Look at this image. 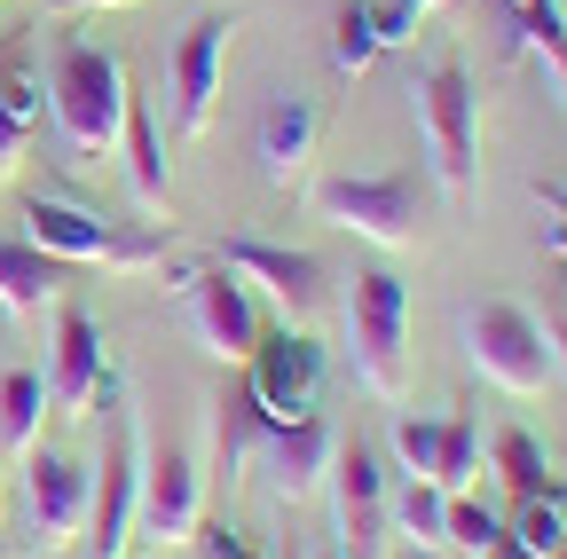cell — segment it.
<instances>
[{"label": "cell", "mask_w": 567, "mask_h": 559, "mask_svg": "<svg viewBox=\"0 0 567 559\" xmlns=\"http://www.w3.org/2000/svg\"><path fill=\"white\" fill-rule=\"evenodd\" d=\"M126 63L95 40H55L48 48V126L71 158H103L126 126Z\"/></svg>", "instance_id": "cell-1"}, {"label": "cell", "mask_w": 567, "mask_h": 559, "mask_svg": "<svg viewBox=\"0 0 567 559\" xmlns=\"http://www.w3.org/2000/svg\"><path fill=\"white\" fill-rule=\"evenodd\" d=\"M410 111H417V134H425V174L442 182V197H473V174H481V95H473V72L457 55L425 63V80L410 87Z\"/></svg>", "instance_id": "cell-2"}, {"label": "cell", "mask_w": 567, "mask_h": 559, "mask_svg": "<svg viewBox=\"0 0 567 559\" xmlns=\"http://www.w3.org/2000/svg\"><path fill=\"white\" fill-rule=\"evenodd\" d=\"M24 237L63 260V268H166L174 252V229H118L103 214H87V205H63V197H32L24 205Z\"/></svg>", "instance_id": "cell-3"}, {"label": "cell", "mask_w": 567, "mask_h": 559, "mask_svg": "<svg viewBox=\"0 0 567 559\" xmlns=\"http://www.w3.org/2000/svg\"><path fill=\"white\" fill-rule=\"evenodd\" d=\"M347 363L379 402H402L410 386V284L394 268H363L347 292Z\"/></svg>", "instance_id": "cell-4"}, {"label": "cell", "mask_w": 567, "mask_h": 559, "mask_svg": "<svg viewBox=\"0 0 567 559\" xmlns=\"http://www.w3.org/2000/svg\"><path fill=\"white\" fill-rule=\"evenodd\" d=\"M316 214L347 237H363L379 252H410L417 245V174L394 166V174H331L308 189Z\"/></svg>", "instance_id": "cell-5"}, {"label": "cell", "mask_w": 567, "mask_h": 559, "mask_svg": "<svg viewBox=\"0 0 567 559\" xmlns=\"http://www.w3.org/2000/svg\"><path fill=\"white\" fill-rule=\"evenodd\" d=\"M465 355H473V371L488 386H505V394H544V379H551L544 323L520 300H473L465 308Z\"/></svg>", "instance_id": "cell-6"}, {"label": "cell", "mask_w": 567, "mask_h": 559, "mask_svg": "<svg viewBox=\"0 0 567 559\" xmlns=\"http://www.w3.org/2000/svg\"><path fill=\"white\" fill-rule=\"evenodd\" d=\"M174 292H182V315H189V331H197V346L213 363H245L252 355L260 308H252L237 268H221V260H174Z\"/></svg>", "instance_id": "cell-7"}, {"label": "cell", "mask_w": 567, "mask_h": 559, "mask_svg": "<svg viewBox=\"0 0 567 559\" xmlns=\"http://www.w3.org/2000/svg\"><path fill=\"white\" fill-rule=\"evenodd\" d=\"M245 386L252 402L276 417V426H292V417H316L323 410V346L300 331V323H276L252 339L245 355Z\"/></svg>", "instance_id": "cell-8"}, {"label": "cell", "mask_w": 567, "mask_h": 559, "mask_svg": "<svg viewBox=\"0 0 567 559\" xmlns=\"http://www.w3.org/2000/svg\"><path fill=\"white\" fill-rule=\"evenodd\" d=\"M134 505H142V417H134L126 394H118V402H111V457H103V480H87V544H95V559H126Z\"/></svg>", "instance_id": "cell-9"}, {"label": "cell", "mask_w": 567, "mask_h": 559, "mask_svg": "<svg viewBox=\"0 0 567 559\" xmlns=\"http://www.w3.org/2000/svg\"><path fill=\"white\" fill-rule=\"evenodd\" d=\"M386 488H394V473L379 465V449L371 442H339V457H331V497H339V559H386V544H394V520H386Z\"/></svg>", "instance_id": "cell-10"}, {"label": "cell", "mask_w": 567, "mask_h": 559, "mask_svg": "<svg viewBox=\"0 0 567 559\" xmlns=\"http://www.w3.org/2000/svg\"><path fill=\"white\" fill-rule=\"evenodd\" d=\"M221 268L245 276V292H268V308L284 323H316L323 315V260L316 252H292V245H268V237H221V252H213Z\"/></svg>", "instance_id": "cell-11"}, {"label": "cell", "mask_w": 567, "mask_h": 559, "mask_svg": "<svg viewBox=\"0 0 567 559\" xmlns=\"http://www.w3.org/2000/svg\"><path fill=\"white\" fill-rule=\"evenodd\" d=\"M55 355H48V410H63V417H80V410H111L118 402V371H111V355H103V323L87 315V308H71V300H55Z\"/></svg>", "instance_id": "cell-12"}, {"label": "cell", "mask_w": 567, "mask_h": 559, "mask_svg": "<svg viewBox=\"0 0 567 559\" xmlns=\"http://www.w3.org/2000/svg\"><path fill=\"white\" fill-rule=\"evenodd\" d=\"M229 48H237V17H221V9H205V17L174 40V134H182V143H205L213 111H221Z\"/></svg>", "instance_id": "cell-13"}, {"label": "cell", "mask_w": 567, "mask_h": 559, "mask_svg": "<svg viewBox=\"0 0 567 559\" xmlns=\"http://www.w3.org/2000/svg\"><path fill=\"white\" fill-rule=\"evenodd\" d=\"M87 465L71 449H24V513L40 551H71V536H87Z\"/></svg>", "instance_id": "cell-14"}, {"label": "cell", "mask_w": 567, "mask_h": 559, "mask_svg": "<svg viewBox=\"0 0 567 559\" xmlns=\"http://www.w3.org/2000/svg\"><path fill=\"white\" fill-rule=\"evenodd\" d=\"M48 118V72H40V48L24 24H0V189L17 182L24 143Z\"/></svg>", "instance_id": "cell-15"}, {"label": "cell", "mask_w": 567, "mask_h": 559, "mask_svg": "<svg viewBox=\"0 0 567 559\" xmlns=\"http://www.w3.org/2000/svg\"><path fill=\"white\" fill-rule=\"evenodd\" d=\"M205 520V473L189 449H142V505L134 528L151 544H189Z\"/></svg>", "instance_id": "cell-16"}, {"label": "cell", "mask_w": 567, "mask_h": 559, "mask_svg": "<svg viewBox=\"0 0 567 559\" xmlns=\"http://www.w3.org/2000/svg\"><path fill=\"white\" fill-rule=\"evenodd\" d=\"M331 457H339V442H331V426H323V410H316V417H292V426H268L260 449H252V465H260L268 488H276V505L316 497V488L331 480Z\"/></svg>", "instance_id": "cell-17"}, {"label": "cell", "mask_w": 567, "mask_h": 559, "mask_svg": "<svg viewBox=\"0 0 567 559\" xmlns=\"http://www.w3.org/2000/svg\"><path fill=\"white\" fill-rule=\"evenodd\" d=\"M316 143H323V103L316 95H268L260 103V126H252V151H260V174L276 189H292L308 166H316Z\"/></svg>", "instance_id": "cell-18"}, {"label": "cell", "mask_w": 567, "mask_h": 559, "mask_svg": "<svg viewBox=\"0 0 567 559\" xmlns=\"http://www.w3.org/2000/svg\"><path fill=\"white\" fill-rule=\"evenodd\" d=\"M496 32H505L513 55H536L544 87L567 103V9L559 0H496Z\"/></svg>", "instance_id": "cell-19"}, {"label": "cell", "mask_w": 567, "mask_h": 559, "mask_svg": "<svg viewBox=\"0 0 567 559\" xmlns=\"http://www.w3.org/2000/svg\"><path fill=\"white\" fill-rule=\"evenodd\" d=\"M118 151H126V189L151 221H174V182H166V143H158V118L142 95H126V126H118Z\"/></svg>", "instance_id": "cell-20"}, {"label": "cell", "mask_w": 567, "mask_h": 559, "mask_svg": "<svg viewBox=\"0 0 567 559\" xmlns=\"http://www.w3.org/2000/svg\"><path fill=\"white\" fill-rule=\"evenodd\" d=\"M63 260H48L32 237H0V308L9 315H40L63 300Z\"/></svg>", "instance_id": "cell-21"}, {"label": "cell", "mask_w": 567, "mask_h": 559, "mask_svg": "<svg viewBox=\"0 0 567 559\" xmlns=\"http://www.w3.org/2000/svg\"><path fill=\"white\" fill-rule=\"evenodd\" d=\"M386 520H394V536H410L417 551H442L450 488H442V480H425V473H402V480L386 488Z\"/></svg>", "instance_id": "cell-22"}, {"label": "cell", "mask_w": 567, "mask_h": 559, "mask_svg": "<svg viewBox=\"0 0 567 559\" xmlns=\"http://www.w3.org/2000/svg\"><path fill=\"white\" fill-rule=\"evenodd\" d=\"M213 410H221V417H213V449H221V480H237L245 465H252V449H260V434L276 426V417L252 402V386L237 379L221 402H213Z\"/></svg>", "instance_id": "cell-23"}, {"label": "cell", "mask_w": 567, "mask_h": 559, "mask_svg": "<svg viewBox=\"0 0 567 559\" xmlns=\"http://www.w3.org/2000/svg\"><path fill=\"white\" fill-rule=\"evenodd\" d=\"M48 417V379L40 371H0V449H32Z\"/></svg>", "instance_id": "cell-24"}, {"label": "cell", "mask_w": 567, "mask_h": 559, "mask_svg": "<svg viewBox=\"0 0 567 559\" xmlns=\"http://www.w3.org/2000/svg\"><path fill=\"white\" fill-rule=\"evenodd\" d=\"M505 544H513L520 559H567V505H559V497H520Z\"/></svg>", "instance_id": "cell-25"}, {"label": "cell", "mask_w": 567, "mask_h": 559, "mask_svg": "<svg viewBox=\"0 0 567 559\" xmlns=\"http://www.w3.org/2000/svg\"><path fill=\"white\" fill-rule=\"evenodd\" d=\"M496 473H505L513 497H559V505H567V480H551L536 434H520V426H513V434H496Z\"/></svg>", "instance_id": "cell-26"}, {"label": "cell", "mask_w": 567, "mask_h": 559, "mask_svg": "<svg viewBox=\"0 0 567 559\" xmlns=\"http://www.w3.org/2000/svg\"><path fill=\"white\" fill-rule=\"evenodd\" d=\"M473 473H481V426H473V410H450L442 417V465H434V480L450 488V497H465Z\"/></svg>", "instance_id": "cell-27"}, {"label": "cell", "mask_w": 567, "mask_h": 559, "mask_svg": "<svg viewBox=\"0 0 567 559\" xmlns=\"http://www.w3.org/2000/svg\"><path fill=\"white\" fill-rule=\"evenodd\" d=\"M379 63V32H371V17H363V0H347V9L331 17V72L339 80H363Z\"/></svg>", "instance_id": "cell-28"}, {"label": "cell", "mask_w": 567, "mask_h": 559, "mask_svg": "<svg viewBox=\"0 0 567 559\" xmlns=\"http://www.w3.org/2000/svg\"><path fill=\"white\" fill-rule=\"evenodd\" d=\"M496 544H505V520H496L488 505H473V497H450V520H442V551L488 559Z\"/></svg>", "instance_id": "cell-29"}, {"label": "cell", "mask_w": 567, "mask_h": 559, "mask_svg": "<svg viewBox=\"0 0 567 559\" xmlns=\"http://www.w3.org/2000/svg\"><path fill=\"white\" fill-rule=\"evenodd\" d=\"M394 465L402 473H425L434 480V465H442V417H394Z\"/></svg>", "instance_id": "cell-30"}, {"label": "cell", "mask_w": 567, "mask_h": 559, "mask_svg": "<svg viewBox=\"0 0 567 559\" xmlns=\"http://www.w3.org/2000/svg\"><path fill=\"white\" fill-rule=\"evenodd\" d=\"M363 17H371L379 48H410V40H417V17H425V0H363Z\"/></svg>", "instance_id": "cell-31"}, {"label": "cell", "mask_w": 567, "mask_h": 559, "mask_svg": "<svg viewBox=\"0 0 567 559\" xmlns=\"http://www.w3.org/2000/svg\"><path fill=\"white\" fill-rule=\"evenodd\" d=\"M189 544H197L205 559H268V551H260L245 528H229V520H197V536H189Z\"/></svg>", "instance_id": "cell-32"}, {"label": "cell", "mask_w": 567, "mask_h": 559, "mask_svg": "<svg viewBox=\"0 0 567 559\" xmlns=\"http://www.w3.org/2000/svg\"><path fill=\"white\" fill-rule=\"evenodd\" d=\"M55 17H95V9H134V0H48Z\"/></svg>", "instance_id": "cell-33"}, {"label": "cell", "mask_w": 567, "mask_h": 559, "mask_svg": "<svg viewBox=\"0 0 567 559\" xmlns=\"http://www.w3.org/2000/svg\"><path fill=\"white\" fill-rule=\"evenodd\" d=\"M536 197H544V214H559V221H567V189H559V182H544Z\"/></svg>", "instance_id": "cell-34"}, {"label": "cell", "mask_w": 567, "mask_h": 559, "mask_svg": "<svg viewBox=\"0 0 567 559\" xmlns=\"http://www.w3.org/2000/svg\"><path fill=\"white\" fill-rule=\"evenodd\" d=\"M544 339H551V355L567 363V315H551V323H544Z\"/></svg>", "instance_id": "cell-35"}, {"label": "cell", "mask_w": 567, "mask_h": 559, "mask_svg": "<svg viewBox=\"0 0 567 559\" xmlns=\"http://www.w3.org/2000/svg\"><path fill=\"white\" fill-rule=\"evenodd\" d=\"M551 260H567V221H559V229H551Z\"/></svg>", "instance_id": "cell-36"}, {"label": "cell", "mask_w": 567, "mask_h": 559, "mask_svg": "<svg viewBox=\"0 0 567 559\" xmlns=\"http://www.w3.org/2000/svg\"><path fill=\"white\" fill-rule=\"evenodd\" d=\"M40 559H80V551H40Z\"/></svg>", "instance_id": "cell-37"}, {"label": "cell", "mask_w": 567, "mask_h": 559, "mask_svg": "<svg viewBox=\"0 0 567 559\" xmlns=\"http://www.w3.org/2000/svg\"><path fill=\"white\" fill-rule=\"evenodd\" d=\"M425 9H457V0H425Z\"/></svg>", "instance_id": "cell-38"}, {"label": "cell", "mask_w": 567, "mask_h": 559, "mask_svg": "<svg viewBox=\"0 0 567 559\" xmlns=\"http://www.w3.org/2000/svg\"><path fill=\"white\" fill-rule=\"evenodd\" d=\"M442 559H465V551H442Z\"/></svg>", "instance_id": "cell-39"}, {"label": "cell", "mask_w": 567, "mask_h": 559, "mask_svg": "<svg viewBox=\"0 0 567 559\" xmlns=\"http://www.w3.org/2000/svg\"><path fill=\"white\" fill-rule=\"evenodd\" d=\"M323 559H339V551H323Z\"/></svg>", "instance_id": "cell-40"}]
</instances>
